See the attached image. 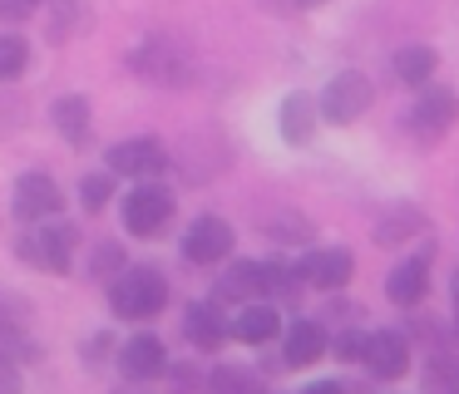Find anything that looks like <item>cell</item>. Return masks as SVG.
I'll return each mask as SVG.
<instances>
[{
	"label": "cell",
	"mask_w": 459,
	"mask_h": 394,
	"mask_svg": "<svg viewBox=\"0 0 459 394\" xmlns=\"http://www.w3.org/2000/svg\"><path fill=\"white\" fill-rule=\"evenodd\" d=\"M109 305L124 321H153V315L169 305V281H163L153 266L119 271V281H114V291H109Z\"/></svg>",
	"instance_id": "6da1fadb"
},
{
	"label": "cell",
	"mask_w": 459,
	"mask_h": 394,
	"mask_svg": "<svg viewBox=\"0 0 459 394\" xmlns=\"http://www.w3.org/2000/svg\"><path fill=\"white\" fill-rule=\"evenodd\" d=\"M129 69H134V74H143L149 84H163V89H183V84H193V59L183 55V49L173 45V39H163V35L143 39V45L129 55Z\"/></svg>",
	"instance_id": "7a4b0ae2"
},
{
	"label": "cell",
	"mask_w": 459,
	"mask_h": 394,
	"mask_svg": "<svg viewBox=\"0 0 459 394\" xmlns=\"http://www.w3.org/2000/svg\"><path fill=\"white\" fill-rule=\"evenodd\" d=\"M376 104V89H370V79L360 74V69H341L336 79L326 84V94H321V118L326 124H336V128H346V124H356L366 108Z\"/></svg>",
	"instance_id": "3957f363"
},
{
	"label": "cell",
	"mask_w": 459,
	"mask_h": 394,
	"mask_svg": "<svg viewBox=\"0 0 459 394\" xmlns=\"http://www.w3.org/2000/svg\"><path fill=\"white\" fill-rule=\"evenodd\" d=\"M405 124H410V133H415L420 143H439V138L459 124V94L445 89V84H425Z\"/></svg>",
	"instance_id": "277c9868"
},
{
	"label": "cell",
	"mask_w": 459,
	"mask_h": 394,
	"mask_svg": "<svg viewBox=\"0 0 459 394\" xmlns=\"http://www.w3.org/2000/svg\"><path fill=\"white\" fill-rule=\"evenodd\" d=\"M356 276V256L346 246H316L297 261V281L301 286H316V291H341V286Z\"/></svg>",
	"instance_id": "5b68a950"
},
{
	"label": "cell",
	"mask_w": 459,
	"mask_h": 394,
	"mask_svg": "<svg viewBox=\"0 0 459 394\" xmlns=\"http://www.w3.org/2000/svg\"><path fill=\"white\" fill-rule=\"evenodd\" d=\"M169 217H173V193L169 187H134V193L124 197V227H129L134 236L163 232Z\"/></svg>",
	"instance_id": "8992f818"
},
{
	"label": "cell",
	"mask_w": 459,
	"mask_h": 394,
	"mask_svg": "<svg viewBox=\"0 0 459 394\" xmlns=\"http://www.w3.org/2000/svg\"><path fill=\"white\" fill-rule=\"evenodd\" d=\"M74 236H80L74 227H40V232H25V236H21V256L60 276V271H70Z\"/></svg>",
	"instance_id": "52a82bcc"
},
{
	"label": "cell",
	"mask_w": 459,
	"mask_h": 394,
	"mask_svg": "<svg viewBox=\"0 0 459 394\" xmlns=\"http://www.w3.org/2000/svg\"><path fill=\"white\" fill-rule=\"evenodd\" d=\"M60 183L55 177H45V173H25V177H15V193H11V207H15V217L21 222H40V217H55L60 212Z\"/></svg>",
	"instance_id": "ba28073f"
},
{
	"label": "cell",
	"mask_w": 459,
	"mask_h": 394,
	"mask_svg": "<svg viewBox=\"0 0 459 394\" xmlns=\"http://www.w3.org/2000/svg\"><path fill=\"white\" fill-rule=\"evenodd\" d=\"M232 227L222 222V217H198V222L188 227V236H183V256H188L193 266H212V261H222V256L232 252Z\"/></svg>",
	"instance_id": "9c48e42d"
},
{
	"label": "cell",
	"mask_w": 459,
	"mask_h": 394,
	"mask_svg": "<svg viewBox=\"0 0 459 394\" xmlns=\"http://www.w3.org/2000/svg\"><path fill=\"white\" fill-rule=\"evenodd\" d=\"M169 167V153H163L159 138H124V143L109 148V173H129V177H159Z\"/></svg>",
	"instance_id": "30bf717a"
},
{
	"label": "cell",
	"mask_w": 459,
	"mask_h": 394,
	"mask_svg": "<svg viewBox=\"0 0 459 394\" xmlns=\"http://www.w3.org/2000/svg\"><path fill=\"white\" fill-rule=\"evenodd\" d=\"M410 340L400 330H376V335H366V370L376 374V380H400V374L410 370Z\"/></svg>",
	"instance_id": "8fae6325"
},
{
	"label": "cell",
	"mask_w": 459,
	"mask_h": 394,
	"mask_svg": "<svg viewBox=\"0 0 459 394\" xmlns=\"http://www.w3.org/2000/svg\"><path fill=\"white\" fill-rule=\"evenodd\" d=\"M425 291H429V252H415V256H405L400 266H390V276H385L390 305L410 311V305L425 301Z\"/></svg>",
	"instance_id": "7c38bea8"
},
{
	"label": "cell",
	"mask_w": 459,
	"mask_h": 394,
	"mask_svg": "<svg viewBox=\"0 0 459 394\" xmlns=\"http://www.w3.org/2000/svg\"><path fill=\"white\" fill-rule=\"evenodd\" d=\"M326 325L321 321H291L287 340H281V355H287L291 370H307V364H316L321 355H326Z\"/></svg>",
	"instance_id": "4fadbf2b"
},
{
	"label": "cell",
	"mask_w": 459,
	"mask_h": 394,
	"mask_svg": "<svg viewBox=\"0 0 459 394\" xmlns=\"http://www.w3.org/2000/svg\"><path fill=\"white\" fill-rule=\"evenodd\" d=\"M277 330H281V315H277V305H267V301H247L232 315V340H242V345H262Z\"/></svg>",
	"instance_id": "5bb4252c"
},
{
	"label": "cell",
	"mask_w": 459,
	"mask_h": 394,
	"mask_svg": "<svg viewBox=\"0 0 459 394\" xmlns=\"http://www.w3.org/2000/svg\"><path fill=\"white\" fill-rule=\"evenodd\" d=\"M390 69H395V79H400V84H410V89H425V84H435L439 55H435L429 45H405V49H395V59H390Z\"/></svg>",
	"instance_id": "9a60e30c"
},
{
	"label": "cell",
	"mask_w": 459,
	"mask_h": 394,
	"mask_svg": "<svg viewBox=\"0 0 459 394\" xmlns=\"http://www.w3.org/2000/svg\"><path fill=\"white\" fill-rule=\"evenodd\" d=\"M281 138H287L291 148H301V143L316 138V104H311V94H287L281 98Z\"/></svg>",
	"instance_id": "2e32d148"
},
{
	"label": "cell",
	"mask_w": 459,
	"mask_h": 394,
	"mask_svg": "<svg viewBox=\"0 0 459 394\" xmlns=\"http://www.w3.org/2000/svg\"><path fill=\"white\" fill-rule=\"evenodd\" d=\"M119 364H124L129 380H153V374H163V370H169V360H163V340H153V335L129 340V345H124V355H119Z\"/></svg>",
	"instance_id": "e0dca14e"
},
{
	"label": "cell",
	"mask_w": 459,
	"mask_h": 394,
	"mask_svg": "<svg viewBox=\"0 0 459 394\" xmlns=\"http://www.w3.org/2000/svg\"><path fill=\"white\" fill-rule=\"evenodd\" d=\"M50 118H55V128H60V133L70 138L74 148H84V138H90V98H84V94H65V98H55Z\"/></svg>",
	"instance_id": "ac0fdd59"
},
{
	"label": "cell",
	"mask_w": 459,
	"mask_h": 394,
	"mask_svg": "<svg viewBox=\"0 0 459 394\" xmlns=\"http://www.w3.org/2000/svg\"><path fill=\"white\" fill-rule=\"evenodd\" d=\"M252 296H262V261H232L228 276L218 281V301H242L247 305Z\"/></svg>",
	"instance_id": "d6986e66"
},
{
	"label": "cell",
	"mask_w": 459,
	"mask_h": 394,
	"mask_svg": "<svg viewBox=\"0 0 459 394\" xmlns=\"http://www.w3.org/2000/svg\"><path fill=\"white\" fill-rule=\"evenodd\" d=\"M410 236H425V212H415V207H395L376 222V246H400Z\"/></svg>",
	"instance_id": "ffe728a7"
},
{
	"label": "cell",
	"mask_w": 459,
	"mask_h": 394,
	"mask_svg": "<svg viewBox=\"0 0 459 394\" xmlns=\"http://www.w3.org/2000/svg\"><path fill=\"white\" fill-rule=\"evenodd\" d=\"M183 330H188V340L198 345V350H208V355L228 340V330H222V321H218V311H212V305H188Z\"/></svg>",
	"instance_id": "44dd1931"
},
{
	"label": "cell",
	"mask_w": 459,
	"mask_h": 394,
	"mask_svg": "<svg viewBox=\"0 0 459 394\" xmlns=\"http://www.w3.org/2000/svg\"><path fill=\"white\" fill-rule=\"evenodd\" d=\"M208 394H262V380L242 364H218L208 374Z\"/></svg>",
	"instance_id": "7402d4cb"
},
{
	"label": "cell",
	"mask_w": 459,
	"mask_h": 394,
	"mask_svg": "<svg viewBox=\"0 0 459 394\" xmlns=\"http://www.w3.org/2000/svg\"><path fill=\"white\" fill-rule=\"evenodd\" d=\"M425 390L429 394H459V360L449 350H435L425 364Z\"/></svg>",
	"instance_id": "603a6c76"
},
{
	"label": "cell",
	"mask_w": 459,
	"mask_h": 394,
	"mask_svg": "<svg viewBox=\"0 0 459 394\" xmlns=\"http://www.w3.org/2000/svg\"><path fill=\"white\" fill-rule=\"evenodd\" d=\"M30 64V45L21 35H0V79H15Z\"/></svg>",
	"instance_id": "cb8c5ba5"
},
{
	"label": "cell",
	"mask_w": 459,
	"mask_h": 394,
	"mask_svg": "<svg viewBox=\"0 0 459 394\" xmlns=\"http://www.w3.org/2000/svg\"><path fill=\"white\" fill-rule=\"evenodd\" d=\"M109 197H114V177L109 173H90L80 183V202L90 207V212H104V207H109Z\"/></svg>",
	"instance_id": "d4e9b609"
},
{
	"label": "cell",
	"mask_w": 459,
	"mask_h": 394,
	"mask_svg": "<svg viewBox=\"0 0 459 394\" xmlns=\"http://www.w3.org/2000/svg\"><path fill=\"white\" fill-rule=\"evenodd\" d=\"M25 315H30V301L25 296H15V291H0V330H21L25 325Z\"/></svg>",
	"instance_id": "484cf974"
},
{
	"label": "cell",
	"mask_w": 459,
	"mask_h": 394,
	"mask_svg": "<svg viewBox=\"0 0 459 394\" xmlns=\"http://www.w3.org/2000/svg\"><path fill=\"white\" fill-rule=\"evenodd\" d=\"M360 355H366V335L360 330L336 335V360H360Z\"/></svg>",
	"instance_id": "4316f807"
},
{
	"label": "cell",
	"mask_w": 459,
	"mask_h": 394,
	"mask_svg": "<svg viewBox=\"0 0 459 394\" xmlns=\"http://www.w3.org/2000/svg\"><path fill=\"white\" fill-rule=\"evenodd\" d=\"M25 384H21V370H15V360H5L0 355V394H21Z\"/></svg>",
	"instance_id": "83f0119b"
},
{
	"label": "cell",
	"mask_w": 459,
	"mask_h": 394,
	"mask_svg": "<svg viewBox=\"0 0 459 394\" xmlns=\"http://www.w3.org/2000/svg\"><path fill=\"white\" fill-rule=\"evenodd\" d=\"M114 266H119V246H100V252H94V261H90V271L100 276V271H114Z\"/></svg>",
	"instance_id": "f1b7e54d"
},
{
	"label": "cell",
	"mask_w": 459,
	"mask_h": 394,
	"mask_svg": "<svg viewBox=\"0 0 459 394\" xmlns=\"http://www.w3.org/2000/svg\"><path fill=\"white\" fill-rule=\"evenodd\" d=\"M301 394H351V390L336 384V380H321V384H311V390H301Z\"/></svg>",
	"instance_id": "f546056e"
},
{
	"label": "cell",
	"mask_w": 459,
	"mask_h": 394,
	"mask_svg": "<svg viewBox=\"0 0 459 394\" xmlns=\"http://www.w3.org/2000/svg\"><path fill=\"white\" fill-rule=\"evenodd\" d=\"M301 10H316V5H326V0H297Z\"/></svg>",
	"instance_id": "4dcf8cb0"
},
{
	"label": "cell",
	"mask_w": 459,
	"mask_h": 394,
	"mask_svg": "<svg viewBox=\"0 0 459 394\" xmlns=\"http://www.w3.org/2000/svg\"><path fill=\"white\" fill-rule=\"evenodd\" d=\"M455 315H459V276H455Z\"/></svg>",
	"instance_id": "1f68e13d"
}]
</instances>
